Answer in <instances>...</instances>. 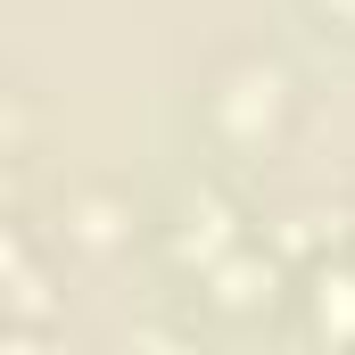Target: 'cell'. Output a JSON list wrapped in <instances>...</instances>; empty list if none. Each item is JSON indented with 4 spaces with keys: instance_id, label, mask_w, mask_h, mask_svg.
I'll use <instances>...</instances> for the list:
<instances>
[{
    "instance_id": "obj_5",
    "label": "cell",
    "mask_w": 355,
    "mask_h": 355,
    "mask_svg": "<svg viewBox=\"0 0 355 355\" xmlns=\"http://www.w3.org/2000/svg\"><path fill=\"white\" fill-rule=\"evenodd\" d=\"M306 314H314V339L355 347V265L339 257V248L314 257V272H306Z\"/></svg>"
},
{
    "instance_id": "obj_4",
    "label": "cell",
    "mask_w": 355,
    "mask_h": 355,
    "mask_svg": "<svg viewBox=\"0 0 355 355\" xmlns=\"http://www.w3.org/2000/svg\"><path fill=\"white\" fill-rule=\"evenodd\" d=\"M198 281H207V306L215 314H265L272 297H281V257H265V248L240 240V248H223Z\"/></svg>"
},
{
    "instance_id": "obj_8",
    "label": "cell",
    "mask_w": 355,
    "mask_h": 355,
    "mask_svg": "<svg viewBox=\"0 0 355 355\" xmlns=\"http://www.w3.org/2000/svg\"><path fill=\"white\" fill-rule=\"evenodd\" d=\"M322 8H331V17H347V25H355V0H322Z\"/></svg>"
},
{
    "instance_id": "obj_1",
    "label": "cell",
    "mask_w": 355,
    "mask_h": 355,
    "mask_svg": "<svg viewBox=\"0 0 355 355\" xmlns=\"http://www.w3.org/2000/svg\"><path fill=\"white\" fill-rule=\"evenodd\" d=\"M289 124V75L272 58H223L215 83H207V132L232 149V157H265Z\"/></svg>"
},
{
    "instance_id": "obj_6",
    "label": "cell",
    "mask_w": 355,
    "mask_h": 355,
    "mask_svg": "<svg viewBox=\"0 0 355 355\" xmlns=\"http://www.w3.org/2000/svg\"><path fill=\"white\" fill-rule=\"evenodd\" d=\"M25 149V107H0V157Z\"/></svg>"
},
{
    "instance_id": "obj_2",
    "label": "cell",
    "mask_w": 355,
    "mask_h": 355,
    "mask_svg": "<svg viewBox=\"0 0 355 355\" xmlns=\"http://www.w3.org/2000/svg\"><path fill=\"white\" fill-rule=\"evenodd\" d=\"M240 240H248V215H240V207H232L215 182H207V190H190V198L174 207V223H166V248H174V265H198V272L215 265L223 248H240Z\"/></svg>"
},
{
    "instance_id": "obj_7",
    "label": "cell",
    "mask_w": 355,
    "mask_h": 355,
    "mask_svg": "<svg viewBox=\"0 0 355 355\" xmlns=\"http://www.w3.org/2000/svg\"><path fill=\"white\" fill-rule=\"evenodd\" d=\"M8 198H17V157H0V215H8Z\"/></svg>"
},
{
    "instance_id": "obj_3",
    "label": "cell",
    "mask_w": 355,
    "mask_h": 355,
    "mask_svg": "<svg viewBox=\"0 0 355 355\" xmlns=\"http://www.w3.org/2000/svg\"><path fill=\"white\" fill-rule=\"evenodd\" d=\"M58 232H67V248H75V257H116V248L132 240V198H124V190H107V182H83V190H67Z\"/></svg>"
}]
</instances>
